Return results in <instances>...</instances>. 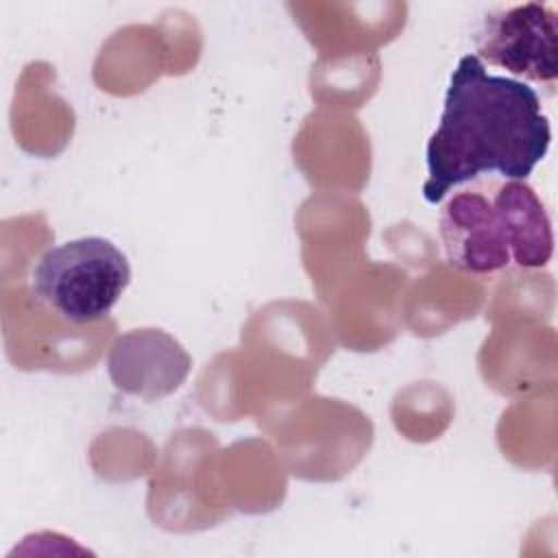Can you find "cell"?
<instances>
[{"label":"cell","mask_w":558,"mask_h":558,"mask_svg":"<svg viewBox=\"0 0 558 558\" xmlns=\"http://www.w3.org/2000/svg\"><path fill=\"white\" fill-rule=\"evenodd\" d=\"M131 281L126 255L107 238L89 235L48 248L35 264V296L70 325L102 320Z\"/></svg>","instance_id":"cell-2"},{"label":"cell","mask_w":558,"mask_h":558,"mask_svg":"<svg viewBox=\"0 0 558 558\" xmlns=\"http://www.w3.org/2000/svg\"><path fill=\"white\" fill-rule=\"evenodd\" d=\"M493 207L501 218L514 264L521 268L545 266L554 251V235L534 190L521 181H510L499 187Z\"/></svg>","instance_id":"cell-6"},{"label":"cell","mask_w":558,"mask_h":558,"mask_svg":"<svg viewBox=\"0 0 558 558\" xmlns=\"http://www.w3.org/2000/svg\"><path fill=\"white\" fill-rule=\"evenodd\" d=\"M551 144L549 120L534 87L497 76L464 54L449 76L436 131L429 135L423 198L440 203L460 183L486 172L525 181Z\"/></svg>","instance_id":"cell-1"},{"label":"cell","mask_w":558,"mask_h":558,"mask_svg":"<svg viewBox=\"0 0 558 558\" xmlns=\"http://www.w3.org/2000/svg\"><path fill=\"white\" fill-rule=\"evenodd\" d=\"M447 262L466 272H493L512 259L508 238L493 203L482 194L460 192L440 214Z\"/></svg>","instance_id":"cell-5"},{"label":"cell","mask_w":558,"mask_h":558,"mask_svg":"<svg viewBox=\"0 0 558 558\" xmlns=\"http://www.w3.org/2000/svg\"><path fill=\"white\" fill-rule=\"evenodd\" d=\"M190 366L187 351L161 329H133L109 351V377L116 388L146 401L174 392Z\"/></svg>","instance_id":"cell-4"},{"label":"cell","mask_w":558,"mask_h":558,"mask_svg":"<svg viewBox=\"0 0 558 558\" xmlns=\"http://www.w3.org/2000/svg\"><path fill=\"white\" fill-rule=\"evenodd\" d=\"M477 52L480 61L538 83H554L558 76L556 11L525 2L490 13L477 33Z\"/></svg>","instance_id":"cell-3"}]
</instances>
